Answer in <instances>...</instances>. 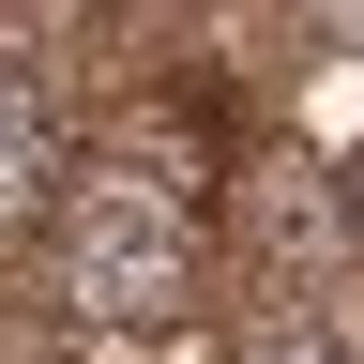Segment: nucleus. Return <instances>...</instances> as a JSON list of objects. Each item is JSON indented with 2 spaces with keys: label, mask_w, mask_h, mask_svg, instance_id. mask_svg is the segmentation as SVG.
Listing matches in <instances>:
<instances>
[{
  "label": "nucleus",
  "mask_w": 364,
  "mask_h": 364,
  "mask_svg": "<svg viewBox=\"0 0 364 364\" xmlns=\"http://www.w3.org/2000/svg\"><path fill=\"white\" fill-rule=\"evenodd\" d=\"M228 182L198 152H167L152 122H122V136H91L76 182H61V213L31 228L46 243V318H76V334H107V349H152L182 334V318L213 304V273H228Z\"/></svg>",
  "instance_id": "nucleus-1"
},
{
  "label": "nucleus",
  "mask_w": 364,
  "mask_h": 364,
  "mask_svg": "<svg viewBox=\"0 0 364 364\" xmlns=\"http://www.w3.org/2000/svg\"><path fill=\"white\" fill-rule=\"evenodd\" d=\"M61 182H76V122H61V76H46L31 46L0 31V243L61 213Z\"/></svg>",
  "instance_id": "nucleus-2"
},
{
  "label": "nucleus",
  "mask_w": 364,
  "mask_h": 364,
  "mask_svg": "<svg viewBox=\"0 0 364 364\" xmlns=\"http://www.w3.org/2000/svg\"><path fill=\"white\" fill-rule=\"evenodd\" d=\"M228 364H364V318L334 289H243L228 304Z\"/></svg>",
  "instance_id": "nucleus-3"
},
{
  "label": "nucleus",
  "mask_w": 364,
  "mask_h": 364,
  "mask_svg": "<svg viewBox=\"0 0 364 364\" xmlns=\"http://www.w3.org/2000/svg\"><path fill=\"white\" fill-rule=\"evenodd\" d=\"M334 213H349V243H364V152H349V167H334Z\"/></svg>",
  "instance_id": "nucleus-4"
}]
</instances>
